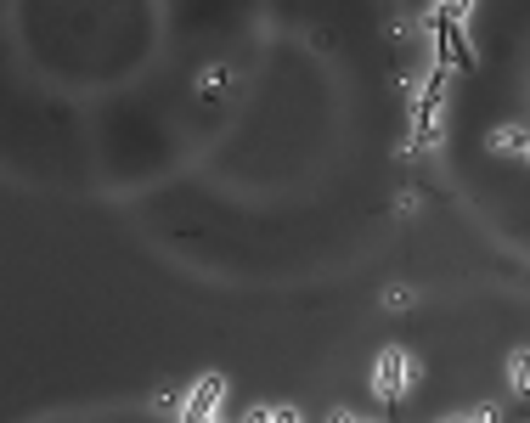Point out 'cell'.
<instances>
[{
  "instance_id": "obj_1",
  "label": "cell",
  "mask_w": 530,
  "mask_h": 423,
  "mask_svg": "<svg viewBox=\"0 0 530 423\" xmlns=\"http://www.w3.org/2000/svg\"><path fill=\"white\" fill-rule=\"evenodd\" d=\"M446 85H452V63H435L429 79H423L418 102H412V125L401 136V158H423L446 136Z\"/></svg>"
},
{
  "instance_id": "obj_2",
  "label": "cell",
  "mask_w": 530,
  "mask_h": 423,
  "mask_svg": "<svg viewBox=\"0 0 530 423\" xmlns=\"http://www.w3.org/2000/svg\"><path fill=\"white\" fill-rule=\"evenodd\" d=\"M463 17H468V6H429V29L440 40L435 63H446V46H452V68H474V46H468V34H463Z\"/></svg>"
},
{
  "instance_id": "obj_3",
  "label": "cell",
  "mask_w": 530,
  "mask_h": 423,
  "mask_svg": "<svg viewBox=\"0 0 530 423\" xmlns=\"http://www.w3.org/2000/svg\"><path fill=\"white\" fill-rule=\"evenodd\" d=\"M412 373H418V367H412V356H406V350H384V356H378V367H373V395L384 401V407H395V401L412 390Z\"/></svg>"
},
{
  "instance_id": "obj_4",
  "label": "cell",
  "mask_w": 530,
  "mask_h": 423,
  "mask_svg": "<svg viewBox=\"0 0 530 423\" xmlns=\"http://www.w3.org/2000/svg\"><path fill=\"white\" fill-rule=\"evenodd\" d=\"M220 401H226V378H198L187 390V412H181V423H215V412H220Z\"/></svg>"
},
{
  "instance_id": "obj_5",
  "label": "cell",
  "mask_w": 530,
  "mask_h": 423,
  "mask_svg": "<svg viewBox=\"0 0 530 423\" xmlns=\"http://www.w3.org/2000/svg\"><path fill=\"white\" fill-rule=\"evenodd\" d=\"M525 141H530L525 125H497L491 136H485V147H491V153H519L525 158Z\"/></svg>"
},
{
  "instance_id": "obj_6",
  "label": "cell",
  "mask_w": 530,
  "mask_h": 423,
  "mask_svg": "<svg viewBox=\"0 0 530 423\" xmlns=\"http://www.w3.org/2000/svg\"><path fill=\"white\" fill-rule=\"evenodd\" d=\"M508 384H514V395L530 401V350H514V356H508Z\"/></svg>"
},
{
  "instance_id": "obj_7",
  "label": "cell",
  "mask_w": 530,
  "mask_h": 423,
  "mask_svg": "<svg viewBox=\"0 0 530 423\" xmlns=\"http://www.w3.org/2000/svg\"><path fill=\"white\" fill-rule=\"evenodd\" d=\"M153 412H158V418H181V412H187V395H181V390H158L153 395Z\"/></svg>"
},
{
  "instance_id": "obj_8",
  "label": "cell",
  "mask_w": 530,
  "mask_h": 423,
  "mask_svg": "<svg viewBox=\"0 0 530 423\" xmlns=\"http://www.w3.org/2000/svg\"><path fill=\"white\" fill-rule=\"evenodd\" d=\"M384 311H412V288H401V282L384 288Z\"/></svg>"
},
{
  "instance_id": "obj_9",
  "label": "cell",
  "mask_w": 530,
  "mask_h": 423,
  "mask_svg": "<svg viewBox=\"0 0 530 423\" xmlns=\"http://www.w3.org/2000/svg\"><path fill=\"white\" fill-rule=\"evenodd\" d=\"M418 198H423L418 187H401L395 192V215H418Z\"/></svg>"
},
{
  "instance_id": "obj_10",
  "label": "cell",
  "mask_w": 530,
  "mask_h": 423,
  "mask_svg": "<svg viewBox=\"0 0 530 423\" xmlns=\"http://www.w3.org/2000/svg\"><path fill=\"white\" fill-rule=\"evenodd\" d=\"M215 91H226V68H209L203 74V96H215Z\"/></svg>"
},
{
  "instance_id": "obj_11",
  "label": "cell",
  "mask_w": 530,
  "mask_h": 423,
  "mask_svg": "<svg viewBox=\"0 0 530 423\" xmlns=\"http://www.w3.org/2000/svg\"><path fill=\"white\" fill-rule=\"evenodd\" d=\"M474 423H502V412L497 407H480V412H474Z\"/></svg>"
},
{
  "instance_id": "obj_12",
  "label": "cell",
  "mask_w": 530,
  "mask_h": 423,
  "mask_svg": "<svg viewBox=\"0 0 530 423\" xmlns=\"http://www.w3.org/2000/svg\"><path fill=\"white\" fill-rule=\"evenodd\" d=\"M328 423H361V418H356V412H344V407H333V412H328Z\"/></svg>"
},
{
  "instance_id": "obj_13",
  "label": "cell",
  "mask_w": 530,
  "mask_h": 423,
  "mask_svg": "<svg viewBox=\"0 0 530 423\" xmlns=\"http://www.w3.org/2000/svg\"><path fill=\"white\" fill-rule=\"evenodd\" d=\"M271 423H299V412L294 407H277V418H271Z\"/></svg>"
},
{
  "instance_id": "obj_14",
  "label": "cell",
  "mask_w": 530,
  "mask_h": 423,
  "mask_svg": "<svg viewBox=\"0 0 530 423\" xmlns=\"http://www.w3.org/2000/svg\"><path fill=\"white\" fill-rule=\"evenodd\" d=\"M440 423H474V418H440Z\"/></svg>"
},
{
  "instance_id": "obj_15",
  "label": "cell",
  "mask_w": 530,
  "mask_h": 423,
  "mask_svg": "<svg viewBox=\"0 0 530 423\" xmlns=\"http://www.w3.org/2000/svg\"><path fill=\"white\" fill-rule=\"evenodd\" d=\"M525 164H530V141H525Z\"/></svg>"
}]
</instances>
